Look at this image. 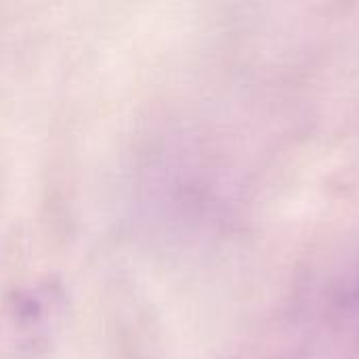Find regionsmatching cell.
Masks as SVG:
<instances>
[]
</instances>
